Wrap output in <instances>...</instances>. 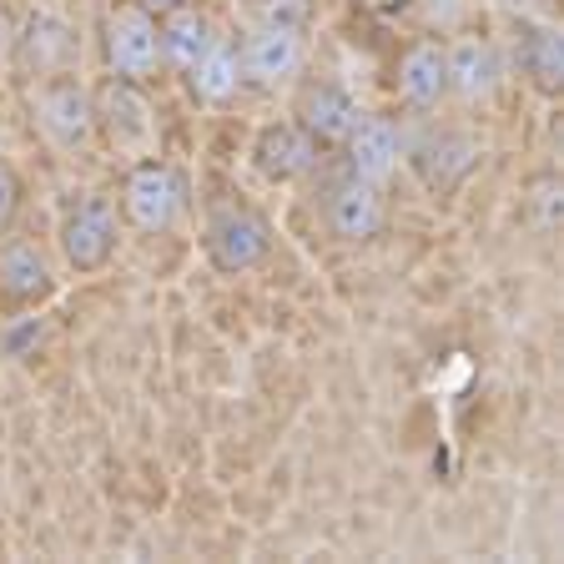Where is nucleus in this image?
<instances>
[{"label": "nucleus", "mask_w": 564, "mask_h": 564, "mask_svg": "<svg viewBox=\"0 0 564 564\" xmlns=\"http://www.w3.org/2000/svg\"><path fill=\"white\" fill-rule=\"evenodd\" d=\"M364 121V111H358V101H352L343 86H313V91L303 96V121L297 127L307 131L313 141H348V131Z\"/></svg>", "instance_id": "nucleus-13"}, {"label": "nucleus", "mask_w": 564, "mask_h": 564, "mask_svg": "<svg viewBox=\"0 0 564 564\" xmlns=\"http://www.w3.org/2000/svg\"><path fill=\"white\" fill-rule=\"evenodd\" d=\"M156 41H162V61L192 70L202 51L217 41V31H212V21L197 11V6H172V11H166V21L156 25Z\"/></svg>", "instance_id": "nucleus-14"}, {"label": "nucleus", "mask_w": 564, "mask_h": 564, "mask_svg": "<svg viewBox=\"0 0 564 564\" xmlns=\"http://www.w3.org/2000/svg\"><path fill=\"white\" fill-rule=\"evenodd\" d=\"M141 6H156V11H172V6H187V0H141Z\"/></svg>", "instance_id": "nucleus-23"}, {"label": "nucleus", "mask_w": 564, "mask_h": 564, "mask_svg": "<svg viewBox=\"0 0 564 564\" xmlns=\"http://www.w3.org/2000/svg\"><path fill=\"white\" fill-rule=\"evenodd\" d=\"M474 166H479V147L464 131H438L413 152V172L429 192H454Z\"/></svg>", "instance_id": "nucleus-9"}, {"label": "nucleus", "mask_w": 564, "mask_h": 564, "mask_svg": "<svg viewBox=\"0 0 564 564\" xmlns=\"http://www.w3.org/2000/svg\"><path fill=\"white\" fill-rule=\"evenodd\" d=\"M15 212H21V176L11 172V162H0V227H11Z\"/></svg>", "instance_id": "nucleus-22"}, {"label": "nucleus", "mask_w": 564, "mask_h": 564, "mask_svg": "<svg viewBox=\"0 0 564 564\" xmlns=\"http://www.w3.org/2000/svg\"><path fill=\"white\" fill-rule=\"evenodd\" d=\"M61 252L76 272H101L117 252V212L106 197H82L61 217Z\"/></svg>", "instance_id": "nucleus-1"}, {"label": "nucleus", "mask_w": 564, "mask_h": 564, "mask_svg": "<svg viewBox=\"0 0 564 564\" xmlns=\"http://www.w3.org/2000/svg\"><path fill=\"white\" fill-rule=\"evenodd\" d=\"M403 162V137L393 121L383 117H364L358 127L348 131V166L352 176H364V182H388V176L399 172Z\"/></svg>", "instance_id": "nucleus-10"}, {"label": "nucleus", "mask_w": 564, "mask_h": 564, "mask_svg": "<svg viewBox=\"0 0 564 564\" xmlns=\"http://www.w3.org/2000/svg\"><path fill=\"white\" fill-rule=\"evenodd\" d=\"M0 41H6V31H0Z\"/></svg>", "instance_id": "nucleus-24"}, {"label": "nucleus", "mask_w": 564, "mask_h": 564, "mask_svg": "<svg viewBox=\"0 0 564 564\" xmlns=\"http://www.w3.org/2000/svg\"><path fill=\"white\" fill-rule=\"evenodd\" d=\"M66 56H70V31L56 15H35L25 25V61H35V70H61Z\"/></svg>", "instance_id": "nucleus-18"}, {"label": "nucleus", "mask_w": 564, "mask_h": 564, "mask_svg": "<svg viewBox=\"0 0 564 564\" xmlns=\"http://www.w3.org/2000/svg\"><path fill=\"white\" fill-rule=\"evenodd\" d=\"M252 162H258V172L268 176V182H293V176H303L307 166L317 162V141L307 137L303 127H293V121H278V127L258 131Z\"/></svg>", "instance_id": "nucleus-11"}, {"label": "nucleus", "mask_w": 564, "mask_h": 564, "mask_svg": "<svg viewBox=\"0 0 564 564\" xmlns=\"http://www.w3.org/2000/svg\"><path fill=\"white\" fill-rule=\"evenodd\" d=\"M399 91L409 106H434L448 91V66H444V46L419 41L399 66Z\"/></svg>", "instance_id": "nucleus-16"}, {"label": "nucleus", "mask_w": 564, "mask_h": 564, "mask_svg": "<svg viewBox=\"0 0 564 564\" xmlns=\"http://www.w3.org/2000/svg\"><path fill=\"white\" fill-rule=\"evenodd\" d=\"M121 207H127L131 227L141 232H166L182 212V182L166 162H141L131 166L127 187H121Z\"/></svg>", "instance_id": "nucleus-3"}, {"label": "nucleus", "mask_w": 564, "mask_h": 564, "mask_svg": "<svg viewBox=\"0 0 564 564\" xmlns=\"http://www.w3.org/2000/svg\"><path fill=\"white\" fill-rule=\"evenodd\" d=\"M307 0H262V25H282V31H303Z\"/></svg>", "instance_id": "nucleus-21"}, {"label": "nucleus", "mask_w": 564, "mask_h": 564, "mask_svg": "<svg viewBox=\"0 0 564 564\" xmlns=\"http://www.w3.org/2000/svg\"><path fill=\"white\" fill-rule=\"evenodd\" d=\"M35 121L56 147H82L96 131V106L76 82H51L35 96Z\"/></svg>", "instance_id": "nucleus-7"}, {"label": "nucleus", "mask_w": 564, "mask_h": 564, "mask_svg": "<svg viewBox=\"0 0 564 564\" xmlns=\"http://www.w3.org/2000/svg\"><path fill=\"white\" fill-rule=\"evenodd\" d=\"M106 61L117 76L137 82L162 61V41H156V21L147 6H121L106 15Z\"/></svg>", "instance_id": "nucleus-4"}, {"label": "nucleus", "mask_w": 564, "mask_h": 564, "mask_svg": "<svg viewBox=\"0 0 564 564\" xmlns=\"http://www.w3.org/2000/svg\"><path fill=\"white\" fill-rule=\"evenodd\" d=\"M46 293H51V268L35 252V242L6 237L0 242V297L11 307H25V303H41Z\"/></svg>", "instance_id": "nucleus-12"}, {"label": "nucleus", "mask_w": 564, "mask_h": 564, "mask_svg": "<svg viewBox=\"0 0 564 564\" xmlns=\"http://www.w3.org/2000/svg\"><path fill=\"white\" fill-rule=\"evenodd\" d=\"M237 86H242V61H237V51L227 46V41H212L197 56V66H192V91H197L202 101L223 106L237 96Z\"/></svg>", "instance_id": "nucleus-17"}, {"label": "nucleus", "mask_w": 564, "mask_h": 564, "mask_svg": "<svg viewBox=\"0 0 564 564\" xmlns=\"http://www.w3.org/2000/svg\"><path fill=\"white\" fill-rule=\"evenodd\" d=\"M242 61V82L252 86H282L303 70V31H282V25H258L237 51Z\"/></svg>", "instance_id": "nucleus-5"}, {"label": "nucleus", "mask_w": 564, "mask_h": 564, "mask_svg": "<svg viewBox=\"0 0 564 564\" xmlns=\"http://www.w3.org/2000/svg\"><path fill=\"white\" fill-rule=\"evenodd\" d=\"M529 223L540 227V232H554L560 227V176H534L529 182Z\"/></svg>", "instance_id": "nucleus-20"}, {"label": "nucleus", "mask_w": 564, "mask_h": 564, "mask_svg": "<svg viewBox=\"0 0 564 564\" xmlns=\"http://www.w3.org/2000/svg\"><path fill=\"white\" fill-rule=\"evenodd\" d=\"M96 106V127H106V137H111V147H121V152H147L156 137V121H152V106L141 101V91L121 76V82H111L101 91V101Z\"/></svg>", "instance_id": "nucleus-6"}, {"label": "nucleus", "mask_w": 564, "mask_h": 564, "mask_svg": "<svg viewBox=\"0 0 564 564\" xmlns=\"http://www.w3.org/2000/svg\"><path fill=\"white\" fill-rule=\"evenodd\" d=\"M444 66H448V91H458L464 101L489 96L494 82H499V56H494L489 41H454L444 51Z\"/></svg>", "instance_id": "nucleus-15"}, {"label": "nucleus", "mask_w": 564, "mask_h": 564, "mask_svg": "<svg viewBox=\"0 0 564 564\" xmlns=\"http://www.w3.org/2000/svg\"><path fill=\"white\" fill-rule=\"evenodd\" d=\"M268 252H272V232L258 212L223 207L207 223V258L217 272H247L258 262H268Z\"/></svg>", "instance_id": "nucleus-2"}, {"label": "nucleus", "mask_w": 564, "mask_h": 564, "mask_svg": "<svg viewBox=\"0 0 564 564\" xmlns=\"http://www.w3.org/2000/svg\"><path fill=\"white\" fill-rule=\"evenodd\" d=\"M560 70H564L560 35H554V31H534V35H529V76H534L544 91H560Z\"/></svg>", "instance_id": "nucleus-19"}, {"label": "nucleus", "mask_w": 564, "mask_h": 564, "mask_svg": "<svg viewBox=\"0 0 564 564\" xmlns=\"http://www.w3.org/2000/svg\"><path fill=\"white\" fill-rule=\"evenodd\" d=\"M383 197H378L373 182H364V176H348V182H338L328 197V227L338 242H368V237L383 232Z\"/></svg>", "instance_id": "nucleus-8"}]
</instances>
